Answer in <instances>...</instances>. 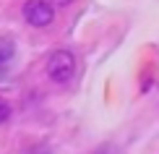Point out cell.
Here are the masks:
<instances>
[{"instance_id": "cell-1", "label": "cell", "mask_w": 159, "mask_h": 154, "mask_svg": "<svg viewBox=\"0 0 159 154\" xmlns=\"http://www.w3.org/2000/svg\"><path fill=\"white\" fill-rule=\"evenodd\" d=\"M47 76L52 78L55 84H68L76 73V58L70 50H55L52 55L47 58Z\"/></svg>"}, {"instance_id": "cell-2", "label": "cell", "mask_w": 159, "mask_h": 154, "mask_svg": "<svg viewBox=\"0 0 159 154\" xmlns=\"http://www.w3.org/2000/svg\"><path fill=\"white\" fill-rule=\"evenodd\" d=\"M24 18L31 26H37V29H44V26H50L52 18H55V8H52L50 0H26Z\"/></svg>"}, {"instance_id": "cell-6", "label": "cell", "mask_w": 159, "mask_h": 154, "mask_svg": "<svg viewBox=\"0 0 159 154\" xmlns=\"http://www.w3.org/2000/svg\"><path fill=\"white\" fill-rule=\"evenodd\" d=\"M52 3H55V5H68L70 0H52Z\"/></svg>"}, {"instance_id": "cell-4", "label": "cell", "mask_w": 159, "mask_h": 154, "mask_svg": "<svg viewBox=\"0 0 159 154\" xmlns=\"http://www.w3.org/2000/svg\"><path fill=\"white\" fill-rule=\"evenodd\" d=\"M8 118H11V102L0 99V123H5Z\"/></svg>"}, {"instance_id": "cell-3", "label": "cell", "mask_w": 159, "mask_h": 154, "mask_svg": "<svg viewBox=\"0 0 159 154\" xmlns=\"http://www.w3.org/2000/svg\"><path fill=\"white\" fill-rule=\"evenodd\" d=\"M13 55H16V44H13V39L3 37V39H0V65H3V63H8Z\"/></svg>"}, {"instance_id": "cell-5", "label": "cell", "mask_w": 159, "mask_h": 154, "mask_svg": "<svg viewBox=\"0 0 159 154\" xmlns=\"http://www.w3.org/2000/svg\"><path fill=\"white\" fill-rule=\"evenodd\" d=\"M97 154H117L112 146H102V149H97Z\"/></svg>"}]
</instances>
